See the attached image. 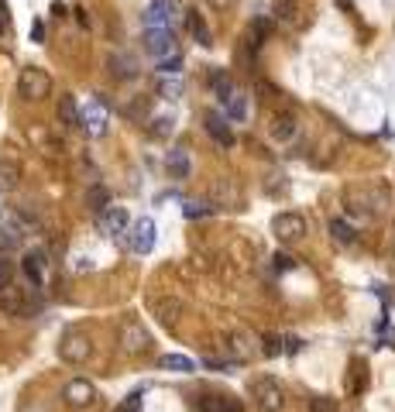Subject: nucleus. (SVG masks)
<instances>
[{"instance_id":"1","label":"nucleus","mask_w":395,"mask_h":412,"mask_svg":"<svg viewBox=\"0 0 395 412\" xmlns=\"http://www.w3.org/2000/svg\"><path fill=\"white\" fill-rule=\"evenodd\" d=\"M344 203L351 213H358V217H378V213H385V206H389V189L378 182H371V186H351L347 193H344Z\"/></svg>"},{"instance_id":"2","label":"nucleus","mask_w":395,"mask_h":412,"mask_svg":"<svg viewBox=\"0 0 395 412\" xmlns=\"http://www.w3.org/2000/svg\"><path fill=\"white\" fill-rule=\"evenodd\" d=\"M52 93V76L42 69V66H25L21 76H18V97L28 103L45 100Z\"/></svg>"},{"instance_id":"3","label":"nucleus","mask_w":395,"mask_h":412,"mask_svg":"<svg viewBox=\"0 0 395 412\" xmlns=\"http://www.w3.org/2000/svg\"><path fill=\"white\" fill-rule=\"evenodd\" d=\"M272 234H275L282 244H299V241H306L310 224H306V217H303V213L286 210V213H275V220H272Z\"/></svg>"},{"instance_id":"4","label":"nucleus","mask_w":395,"mask_h":412,"mask_svg":"<svg viewBox=\"0 0 395 412\" xmlns=\"http://www.w3.org/2000/svg\"><path fill=\"white\" fill-rule=\"evenodd\" d=\"M117 344H121V351L124 354H148L152 351V334H148V327L145 323H138V320H124L121 323V330H117Z\"/></svg>"},{"instance_id":"5","label":"nucleus","mask_w":395,"mask_h":412,"mask_svg":"<svg viewBox=\"0 0 395 412\" xmlns=\"http://www.w3.org/2000/svg\"><path fill=\"white\" fill-rule=\"evenodd\" d=\"M251 395H255V402H258L265 412H282L286 409V388H282L279 378H272V375L255 378V382H251Z\"/></svg>"},{"instance_id":"6","label":"nucleus","mask_w":395,"mask_h":412,"mask_svg":"<svg viewBox=\"0 0 395 412\" xmlns=\"http://www.w3.org/2000/svg\"><path fill=\"white\" fill-rule=\"evenodd\" d=\"M59 358L66 360V364H86V360L93 358V340H90V334L66 330L62 340H59Z\"/></svg>"},{"instance_id":"7","label":"nucleus","mask_w":395,"mask_h":412,"mask_svg":"<svg viewBox=\"0 0 395 412\" xmlns=\"http://www.w3.org/2000/svg\"><path fill=\"white\" fill-rule=\"evenodd\" d=\"M155 241H158V227H155L152 217L134 220V227L128 231V248H131L134 255H148V251H155Z\"/></svg>"},{"instance_id":"8","label":"nucleus","mask_w":395,"mask_h":412,"mask_svg":"<svg viewBox=\"0 0 395 412\" xmlns=\"http://www.w3.org/2000/svg\"><path fill=\"white\" fill-rule=\"evenodd\" d=\"M107 124H110V114H107V107L100 100H90L83 110H79V128L86 131L90 138L107 134Z\"/></svg>"},{"instance_id":"9","label":"nucleus","mask_w":395,"mask_h":412,"mask_svg":"<svg viewBox=\"0 0 395 412\" xmlns=\"http://www.w3.org/2000/svg\"><path fill=\"white\" fill-rule=\"evenodd\" d=\"M62 399H66L69 409H90L97 402V388H93V382H86V378H73L69 385L62 388Z\"/></svg>"},{"instance_id":"10","label":"nucleus","mask_w":395,"mask_h":412,"mask_svg":"<svg viewBox=\"0 0 395 412\" xmlns=\"http://www.w3.org/2000/svg\"><path fill=\"white\" fill-rule=\"evenodd\" d=\"M145 49L152 52L155 59L176 55V35H172V28H148L145 31Z\"/></svg>"},{"instance_id":"11","label":"nucleus","mask_w":395,"mask_h":412,"mask_svg":"<svg viewBox=\"0 0 395 412\" xmlns=\"http://www.w3.org/2000/svg\"><path fill=\"white\" fill-rule=\"evenodd\" d=\"M100 220V231L107 234V237H117V234H128V210L124 206H107L104 213H97Z\"/></svg>"},{"instance_id":"12","label":"nucleus","mask_w":395,"mask_h":412,"mask_svg":"<svg viewBox=\"0 0 395 412\" xmlns=\"http://www.w3.org/2000/svg\"><path fill=\"white\" fill-rule=\"evenodd\" d=\"M210 203L224 206V210H237V206H241V186H237V179H220L217 182L213 193H210Z\"/></svg>"},{"instance_id":"13","label":"nucleus","mask_w":395,"mask_h":412,"mask_svg":"<svg viewBox=\"0 0 395 412\" xmlns=\"http://www.w3.org/2000/svg\"><path fill=\"white\" fill-rule=\"evenodd\" d=\"M224 107V114H227V121H237V124H244L248 121V114H251V103H248V93L234 86L231 93H227V100L220 103Z\"/></svg>"},{"instance_id":"14","label":"nucleus","mask_w":395,"mask_h":412,"mask_svg":"<svg viewBox=\"0 0 395 412\" xmlns=\"http://www.w3.org/2000/svg\"><path fill=\"white\" fill-rule=\"evenodd\" d=\"M0 313H7V316H25L28 313V299H25V289H18V285H4L0 289Z\"/></svg>"},{"instance_id":"15","label":"nucleus","mask_w":395,"mask_h":412,"mask_svg":"<svg viewBox=\"0 0 395 412\" xmlns=\"http://www.w3.org/2000/svg\"><path fill=\"white\" fill-rule=\"evenodd\" d=\"M203 128H207V134H210L220 148H231V145H234V131H231V124H227L224 114H207Z\"/></svg>"},{"instance_id":"16","label":"nucleus","mask_w":395,"mask_h":412,"mask_svg":"<svg viewBox=\"0 0 395 412\" xmlns=\"http://www.w3.org/2000/svg\"><path fill=\"white\" fill-rule=\"evenodd\" d=\"M21 268H25L28 282L35 285V289H42V285H45V268H49V258H45V251H28L25 261H21Z\"/></svg>"},{"instance_id":"17","label":"nucleus","mask_w":395,"mask_h":412,"mask_svg":"<svg viewBox=\"0 0 395 412\" xmlns=\"http://www.w3.org/2000/svg\"><path fill=\"white\" fill-rule=\"evenodd\" d=\"M152 313H155V320L162 327H172L183 316V303L179 299H169V296H158V299H152Z\"/></svg>"},{"instance_id":"18","label":"nucleus","mask_w":395,"mask_h":412,"mask_svg":"<svg viewBox=\"0 0 395 412\" xmlns=\"http://www.w3.org/2000/svg\"><path fill=\"white\" fill-rule=\"evenodd\" d=\"M172 0H152L145 11V28H169L172 25Z\"/></svg>"},{"instance_id":"19","label":"nucleus","mask_w":395,"mask_h":412,"mask_svg":"<svg viewBox=\"0 0 395 412\" xmlns=\"http://www.w3.org/2000/svg\"><path fill=\"white\" fill-rule=\"evenodd\" d=\"M296 131H299V124H296V117H292V114H275L268 134H272L275 141H292V138H296Z\"/></svg>"},{"instance_id":"20","label":"nucleus","mask_w":395,"mask_h":412,"mask_svg":"<svg viewBox=\"0 0 395 412\" xmlns=\"http://www.w3.org/2000/svg\"><path fill=\"white\" fill-rule=\"evenodd\" d=\"M21 182V165L14 158H0V193H14Z\"/></svg>"},{"instance_id":"21","label":"nucleus","mask_w":395,"mask_h":412,"mask_svg":"<svg viewBox=\"0 0 395 412\" xmlns=\"http://www.w3.org/2000/svg\"><path fill=\"white\" fill-rule=\"evenodd\" d=\"M186 28H189V35L196 38V45H203V49H210V45H213L210 28H207V21H203V14L189 11V14H186Z\"/></svg>"},{"instance_id":"22","label":"nucleus","mask_w":395,"mask_h":412,"mask_svg":"<svg viewBox=\"0 0 395 412\" xmlns=\"http://www.w3.org/2000/svg\"><path fill=\"white\" fill-rule=\"evenodd\" d=\"M231 351L237 354V360H248L258 354V347H255V337L248 334V330H234L231 334Z\"/></svg>"},{"instance_id":"23","label":"nucleus","mask_w":395,"mask_h":412,"mask_svg":"<svg viewBox=\"0 0 395 412\" xmlns=\"http://www.w3.org/2000/svg\"><path fill=\"white\" fill-rule=\"evenodd\" d=\"M268 31H272V25L265 21V18H255L251 25H248V35H244V42H248V52L255 55V52L265 45V38H268Z\"/></svg>"},{"instance_id":"24","label":"nucleus","mask_w":395,"mask_h":412,"mask_svg":"<svg viewBox=\"0 0 395 412\" xmlns=\"http://www.w3.org/2000/svg\"><path fill=\"white\" fill-rule=\"evenodd\" d=\"M165 169H169L172 179H186L189 176V152L186 148H172L169 158H165Z\"/></svg>"},{"instance_id":"25","label":"nucleus","mask_w":395,"mask_h":412,"mask_svg":"<svg viewBox=\"0 0 395 412\" xmlns=\"http://www.w3.org/2000/svg\"><path fill=\"white\" fill-rule=\"evenodd\" d=\"M158 368H162V371H179V375H193V371H196V360L186 358V354H165V358H158Z\"/></svg>"},{"instance_id":"26","label":"nucleus","mask_w":395,"mask_h":412,"mask_svg":"<svg viewBox=\"0 0 395 412\" xmlns=\"http://www.w3.org/2000/svg\"><path fill=\"white\" fill-rule=\"evenodd\" d=\"M207 83H210L213 97H217V100H220V103L227 100V93H231V90H234V83H231V76H227V73H224V69H213L210 76H207Z\"/></svg>"},{"instance_id":"27","label":"nucleus","mask_w":395,"mask_h":412,"mask_svg":"<svg viewBox=\"0 0 395 412\" xmlns=\"http://www.w3.org/2000/svg\"><path fill=\"white\" fill-rule=\"evenodd\" d=\"M207 412H244L237 395H210V402L203 406Z\"/></svg>"},{"instance_id":"28","label":"nucleus","mask_w":395,"mask_h":412,"mask_svg":"<svg viewBox=\"0 0 395 412\" xmlns=\"http://www.w3.org/2000/svg\"><path fill=\"white\" fill-rule=\"evenodd\" d=\"M59 121H62V128H79V103L73 97L59 100Z\"/></svg>"},{"instance_id":"29","label":"nucleus","mask_w":395,"mask_h":412,"mask_svg":"<svg viewBox=\"0 0 395 412\" xmlns=\"http://www.w3.org/2000/svg\"><path fill=\"white\" fill-rule=\"evenodd\" d=\"M110 69H114V76L117 79H134L138 76V62H134L131 55H114V59H110Z\"/></svg>"},{"instance_id":"30","label":"nucleus","mask_w":395,"mask_h":412,"mask_svg":"<svg viewBox=\"0 0 395 412\" xmlns=\"http://www.w3.org/2000/svg\"><path fill=\"white\" fill-rule=\"evenodd\" d=\"M86 203H90L93 213H104L107 206H110V189H107V186H93V189L86 193Z\"/></svg>"},{"instance_id":"31","label":"nucleus","mask_w":395,"mask_h":412,"mask_svg":"<svg viewBox=\"0 0 395 412\" xmlns=\"http://www.w3.org/2000/svg\"><path fill=\"white\" fill-rule=\"evenodd\" d=\"M330 234H334V241H337V244H354V241H358L354 227H351L347 220H341V217H337V220H330Z\"/></svg>"},{"instance_id":"32","label":"nucleus","mask_w":395,"mask_h":412,"mask_svg":"<svg viewBox=\"0 0 395 412\" xmlns=\"http://www.w3.org/2000/svg\"><path fill=\"white\" fill-rule=\"evenodd\" d=\"M258 354H265V358L282 354V337H279V334H262V337H258Z\"/></svg>"},{"instance_id":"33","label":"nucleus","mask_w":395,"mask_h":412,"mask_svg":"<svg viewBox=\"0 0 395 412\" xmlns=\"http://www.w3.org/2000/svg\"><path fill=\"white\" fill-rule=\"evenodd\" d=\"M217 206L213 203H183V217L186 220H203V217H213Z\"/></svg>"},{"instance_id":"34","label":"nucleus","mask_w":395,"mask_h":412,"mask_svg":"<svg viewBox=\"0 0 395 412\" xmlns=\"http://www.w3.org/2000/svg\"><path fill=\"white\" fill-rule=\"evenodd\" d=\"M158 69L165 73V76H172V73H179L183 69V55H165V59H155Z\"/></svg>"},{"instance_id":"35","label":"nucleus","mask_w":395,"mask_h":412,"mask_svg":"<svg viewBox=\"0 0 395 412\" xmlns=\"http://www.w3.org/2000/svg\"><path fill=\"white\" fill-rule=\"evenodd\" d=\"M124 114H128L131 121H145V114H148V97H138L131 107H124Z\"/></svg>"},{"instance_id":"36","label":"nucleus","mask_w":395,"mask_h":412,"mask_svg":"<svg viewBox=\"0 0 395 412\" xmlns=\"http://www.w3.org/2000/svg\"><path fill=\"white\" fill-rule=\"evenodd\" d=\"M14 248H18V234L4 231V227H0V255H11Z\"/></svg>"},{"instance_id":"37","label":"nucleus","mask_w":395,"mask_h":412,"mask_svg":"<svg viewBox=\"0 0 395 412\" xmlns=\"http://www.w3.org/2000/svg\"><path fill=\"white\" fill-rule=\"evenodd\" d=\"M152 134H155V138H169V134H172V117H158V121H152Z\"/></svg>"},{"instance_id":"38","label":"nucleus","mask_w":395,"mask_h":412,"mask_svg":"<svg viewBox=\"0 0 395 412\" xmlns=\"http://www.w3.org/2000/svg\"><path fill=\"white\" fill-rule=\"evenodd\" d=\"M11 279H14V265H11V258L7 255H0V289L11 282Z\"/></svg>"},{"instance_id":"39","label":"nucleus","mask_w":395,"mask_h":412,"mask_svg":"<svg viewBox=\"0 0 395 412\" xmlns=\"http://www.w3.org/2000/svg\"><path fill=\"white\" fill-rule=\"evenodd\" d=\"M310 412H337V406H334L330 399L316 395V399H310Z\"/></svg>"},{"instance_id":"40","label":"nucleus","mask_w":395,"mask_h":412,"mask_svg":"<svg viewBox=\"0 0 395 412\" xmlns=\"http://www.w3.org/2000/svg\"><path fill=\"white\" fill-rule=\"evenodd\" d=\"M162 97L165 100H179L183 97V83H162Z\"/></svg>"},{"instance_id":"41","label":"nucleus","mask_w":395,"mask_h":412,"mask_svg":"<svg viewBox=\"0 0 395 412\" xmlns=\"http://www.w3.org/2000/svg\"><path fill=\"white\" fill-rule=\"evenodd\" d=\"M282 351H286V354H299V351H303V340H299V337H282Z\"/></svg>"},{"instance_id":"42","label":"nucleus","mask_w":395,"mask_h":412,"mask_svg":"<svg viewBox=\"0 0 395 412\" xmlns=\"http://www.w3.org/2000/svg\"><path fill=\"white\" fill-rule=\"evenodd\" d=\"M138 409H141V392H131V395H128V402H124L117 412H138Z\"/></svg>"},{"instance_id":"43","label":"nucleus","mask_w":395,"mask_h":412,"mask_svg":"<svg viewBox=\"0 0 395 412\" xmlns=\"http://www.w3.org/2000/svg\"><path fill=\"white\" fill-rule=\"evenodd\" d=\"M207 368H210V371H224V375L234 371V364H227V360H210V358H207Z\"/></svg>"},{"instance_id":"44","label":"nucleus","mask_w":395,"mask_h":412,"mask_svg":"<svg viewBox=\"0 0 395 412\" xmlns=\"http://www.w3.org/2000/svg\"><path fill=\"white\" fill-rule=\"evenodd\" d=\"M7 28H11V18H7V7L0 0V35H7Z\"/></svg>"},{"instance_id":"45","label":"nucleus","mask_w":395,"mask_h":412,"mask_svg":"<svg viewBox=\"0 0 395 412\" xmlns=\"http://www.w3.org/2000/svg\"><path fill=\"white\" fill-rule=\"evenodd\" d=\"M42 38H45V25L35 21V25H31V42H42Z\"/></svg>"},{"instance_id":"46","label":"nucleus","mask_w":395,"mask_h":412,"mask_svg":"<svg viewBox=\"0 0 395 412\" xmlns=\"http://www.w3.org/2000/svg\"><path fill=\"white\" fill-rule=\"evenodd\" d=\"M275 261H279V268H282V272H286V268H296V261H289V255H279Z\"/></svg>"},{"instance_id":"47","label":"nucleus","mask_w":395,"mask_h":412,"mask_svg":"<svg viewBox=\"0 0 395 412\" xmlns=\"http://www.w3.org/2000/svg\"><path fill=\"white\" fill-rule=\"evenodd\" d=\"M207 4H210V7H217V11H227L234 0H207Z\"/></svg>"}]
</instances>
